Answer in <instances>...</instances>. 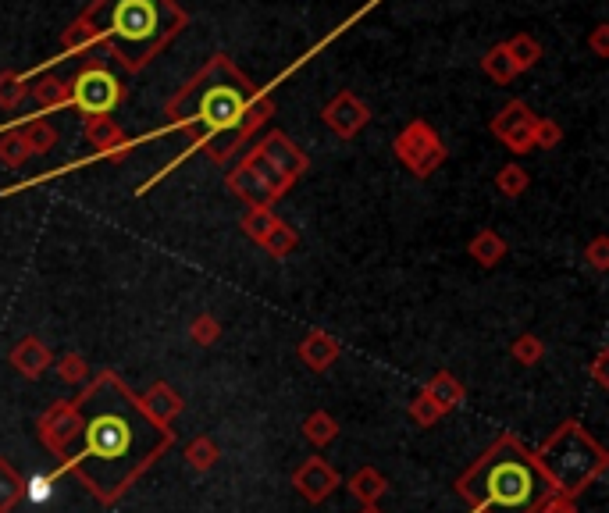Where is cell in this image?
<instances>
[{
    "label": "cell",
    "instance_id": "1f68e13d",
    "mask_svg": "<svg viewBox=\"0 0 609 513\" xmlns=\"http://www.w3.org/2000/svg\"><path fill=\"white\" fill-rule=\"evenodd\" d=\"M510 353H513V360H517V364L531 367V364H538V360L545 357V342L538 339V335L524 332V335H517V339L510 342Z\"/></svg>",
    "mask_w": 609,
    "mask_h": 513
},
{
    "label": "cell",
    "instance_id": "603a6c76",
    "mask_svg": "<svg viewBox=\"0 0 609 513\" xmlns=\"http://www.w3.org/2000/svg\"><path fill=\"white\" fill-rule=\"evenodd\" d=\"M296 246H300V232H296L289 221L278 218V225L268 232V239L260 243V250L268 253V257H275V261H285L289 253H296Z\"/></svg>",
    "mask_w": 609,
    "mask_h": 513
},
{
    "label": "cell",
    "instance_id": "9c48e42d",
    "mask_svg": "<svg viewBox=\"0 0 609 513\" xmlns=\"http://www.w3.org/2000/svg\"><path fill=\"white\" fill-rule=\"evenodd\" d=\"M535 118H538V114L531 111L524 100H506L503 111L492 118V125H488V129H492V136H496L499 143L510 150V154L520 157V154H531V150H535V143H531Z\"/></svg>",
    "mask_w": 609,
    "mask_h": 513
},
{
    "label": "cell",
    "instance_id": "f35d334b",
    "mask_svg": "<svg viewBox=\"0 0 609 513\" xmlns=\"http://www.w3.org/2000/svg\"><path fill=\"white\" fill-rule=\"evenodd\" d=\"M606 357H609V350H599V353H595V360H592V378H595V385H599V389H609Z\"/></svg>",
    "mask_w": 609,
    "mask_h": 513
},
{
    "label": "cell",
    "instance_id": "d6a6232c",
    "mask_svg": "<svg viewBox=\"0 0 609 513\" xmlns=\"http://www.w3.org/2000/svg\"><path fill=\"white\" fill-rule=\"evenodd\" d=\"M189 339H193L196 346H214V342H221V321L214 318V314H196V318L189 321Z\"/></svg>",
    "mask_w": 609,
    "mask_h": 513
},
{
    "label": "cell",
    "instance_id": "f546056e",
    "mask_svg": "<svg viewBox=\"0 0 609 513\" xmlns=\"http://www.w3.org/2000/svg\"><path fill=\"white\" fill-rule=\"evenodd\" d=\"M528 186H531L528 171L520 168L517 161L503 164V168L496 171V189L506 196V200H517V196H524V193H528Z\"/></svg>",
    "mask_w": 609,
    "mask_h": 513
},
{
    "label": "cell",
    "instance_id": "74e56055",
    "mask_svg": "<svg viewBox=\"0 0 609 513\" xmlns=\"http://www.w3.org/2000/svg\"><path fill=\"white\" fill-rule=\"evenodd\" d=\"M535 513H577V506H574V499H567V496H549Z\"/></svg>",
    "mask_w": 609,
    "mask_h": 513
},
{
    "label": "cell",
    "instance_id": "9a60e30c",
    "mask_svg": "<svg viewBox=\"0 0 609 513\" xmlns=\"http://www.w3.org/2000/svg\"><path fill=\"white\" fill-rule=\"evenodd\" d=\"M29 97L36 100V111H61V107H72V93H68V82L57 79V75L43 72L36 82H29Z\"/></svg>",
    "mask_w": 609,
    "mask_h": 513
},
{
    "label": "cell",
    "instance_id": "7a4b0ae2",
    "mask_svg": "<svg viewBox=\"0 0 609 513\" xmlns=\"http://www.w3.org/2000/svg\"><path fill=\"white\" fill-rule=\"evenodd\" d=\"M164 114H171V122L168 129L161 132H175V129L193 132V147L182 150V157H189L193 150H203L214 164H228L239 154V147H243L246 139L275 114V100L264 90H257L225 54H218L203 65V72H196L193 79L164 104ZM161 132H157V136H161ZM179 161H171L157 179H150L147 186H139V193H147L154 182H161Z\"/></svg>",
    "mask_w": 609,
    "mask_h": 513
},
{
    "label": "cell",
    "instance_id": "44dd1931",
    "mask_svg": "<svg viewBox=\"0 0 609 513\" xmlns=\"http://www.w3.org/2000/svg\"><path fill=\"white\" fill-rule=\"evenodd\" d=\"M303 439L310 442L314 449H325L339 439V421L325 410H314V414L303 417Z\"/></svg>",
    "mask_w": 609,
    "mask_h": 513
},
{
    "label": "cell",
    "instance_id": "4dcf8cb0",
    "mask_svg": "<svg viewBox=\"0 0 609 513\" xmlns=\"http://www.w3.org/2000/svg\"><path fill=\"white\" fill-rule=\"evenodd\" d=\"M406 414H410V421H414L417 428H435V424L446 417L439 407H435V399H428L424 392H417V396L406 403Z\"/></svg>",
    "mask_w": 609,
    "mask_h": 513
},
{
    "label": "cell",
    "instance_id": "30bf717a",
    "mask_svg": "<svg viewBox=\"0 0 609 513\" xmlns=\"http://www.w3.org/2000/svg\"><path fill=\"white\" fill-rule=\"evenodd\" d=\"M321 122H325L339 139H353L367 129V122H371V107H367L357 93L339 90L325 107H321Z\"/></svg>",
    "mask_w": 609,
    "mask_h": 513
},
{
    "label": "cell",
    "instance_id": "ab89813d",
    "mask_svg": "<svg viewBox=\"0 0 609 513\" xmlns=\"http://www.w3.org/2000/svg\"><path fill=\"white\" fill-rule=\"evenodd\" d=\"M357 513H385V510H382V506H378V503H374V506H360Z\"/></svg>",
    "mask_w": 609,
    "mask_h": 513
},
{
    "label": "cell",
    "instance_id": "8d00e7d4",
    "mask_svg": "<svg viewBox=\"0 0 609 513\" xmlns=\"http://www.w3.org/2000/svg\"><path fill=\"white\" fill-rule=\"evenodd\" d=\"M54 474H43V478H36L33 485H25V496L33 499V503H43V499L50 496V489H54Z\"/></svg>",
    "mask_w": 609,
    "mask_h": 513
},
{
    "label": "cell",
    "instance_id": "5bb4252c",
    "mask_svg": "<svg viewBox=\"0 0 609 513\" xmlns=\"http://www.w3.org/2000/svg\"><path fill=\"white\" fill-rule=\"evenodd\" d=\"M139 403H143V410H147L157 424H164V428H171V424L179 421L182 410H186V399L171 389L168 382H154L143 396H139Z\"/></svg>",
    "mask_w": 609,
    "mask_h": 513
},
{
    "label": "cell",
    "instance_id": "4316f807",
    "mask_svg": "<svg viewBox=\"0 0 609 513\" xmlns=\"http://www.w3.org/2000/svg\"><path fill=\"white\" fill-rule=\"evenodd\" d=\"M29 147H25V139H22V132H18V125L15 129H0V164L4 168H11V171H18L22 168L25 161H29Z\"/></svg>",
    "mask_w": 609,
    "mask_h": 513
},
{
    "label": "cell",
    "instance_id": "60d3db41",
    "mask_svg": "<svg viewBox=\"0 0 609 513\" xmlns=\"http://www.w3.org/2000/svg\"><path fill=\"white\" fill-rule=\"evenodd\" d=\"M471 513H474V510H471Z\"/></svg>",
    "mask_w": 609,
    "mask_h": 513
},
{
    "label": "cell",
    "instance_id": "ffe728a7",
    "mask_svg": "<svg viewBox=\"0 0 609 513\" xmlns=\"http://www.w3.org/2000/svg\"><path fill=\"white\" fill-rule=\"evenodd\" d=\"M481 72L496 82V86H506V82H513L520 75L517 65H513L510 50H506V43H496V47L485 50V57H481Z\"/></svg>",
    "mask_w": 609,
    "mask_h": 513
},
{
    "label": "cell",
    "instance_id": "e575fe53",
    "mask_svg": "<svg viewBox=\"0 0 609 513\" xmlns=\"http://www.w3.org/2000/svg\"><path fill=\"white\" fill-rule=\"evenodd\" d=\"M585 261L592 264L599 275H606L609 271V236H595L592 243L585 246Z\"/></svg>",
    "mask_w": 609,
    "mask_h": 513
},
{
    "label": "cell",
    "instance_id": "83f0119b",
    "mask_svg": "<svg viewBox=\"0 0 609 513\" xmlns=\"http://www.w3.org/2000/svg\"><path fill=\"white\" fill-rule=\"evenodd\" d=\"M221 460V449H218V442L211 439V435H196L193 442L186 446V464L193 467V471H211L214 464Z\"/></svg>",
    "mask_w": 609,
    "mask_h": 513
},
{
    "label": "cell",
    "instance_id": "e0dca14e",
    "mask_svg": "<svg viewBox=\"0 0 609 513\" xmlns=\"http://www.w3.org/2000/svg\"><path fill=\"white\" fill-rule=\"evenodd\" d=\"M421 392L428 399H435V407H439L442 414H449V410H456L463 403V385L453 371H435V375L421 385Z\"/></svg>",
    "mask_w": 609,
    "mask_h": 513
},
{
    "label": "cell",
    "instance_id": "4fadbf2b",
    "mask_svg": "<svg viewBox=\"0 0 609 513\" xmlns=\"http://www.w3.org/2000/svg\"><path fill=\"white\" fill-rule=\"evenodd\" d=\"M296 357H300L303 364L310 367V371L325 375L328 367H332L335 360L342 357V342L335 339V335L321 332V328H310V332L300 339V346H296Z\"/></svg>",
    "mask_w": 609,
    "mask_h": 513
},
{
    "label": "cell",
    "instance_id": "d590c367",
    "mask_svg": "<svg viewBox=\"0 0 609 513\" xmlns=\"http://www.w3.org/2000/svg\"><path fill=\"white\" fill-rule=\"evenodd\" d=\"M588 47H592L595 57H609V25L599 22L592 29V36H588Z\"/></svg>",
    "mask_w": 609,
    "mask_h": 513
},
{
    "label": "cell",
    "instance_id": "7402d4cb",
    "mask_svg": "<svg viewBox=\"0 0 609 513\" xmlns=\"http://www.w3.org/2000/svg\"><path fill=\"white\" fill-rule=\"evenodd\" d=\"M25 499V478L11 460L0 456V513H15V506Z\"/></svg>",
    "mask_w": 609,
    "mask_h": 513
},
{
    "label": "cell",
    "instance_id": "6da1fadb",
    "mask_svg": "<svg viewBox=\"0 0 609 513\" xmlns=\"http://www.w3.org/2000/svg\"><path fill=\"white\" fill-rule=\"evenodd\" d=\"M36 435L57 456L54 478L68 474L104 506L118 503L175 442L118 371H97L75 399L50 403Z\"/></svg>",
    "mask_w": 609,
    "mask_h": 513
},
{
    "label": "cell",
    "instance_id": "5b68a950",
    "mask_svg": "<svg viewBox=\"0 0 609 513\" xmlns=\"http://www.w3.org/2000/svg\"><path fill=\"white\" fill-rule=\"evenodd\" d=\"M310 168L307 154L296 147L285 132L271 129L250 147V154L225 175V186L232 196H239L246 207H271L296 186L303 171Z\"/></svg>",
    "mask_w": 609,
    "mask_h": 513
},
{
    "label": "cell",
    "instance_id": "52a82bcc",
    "mask_svg": "<svg viewBox=\"0 0 609 513\" xmlns=\"http://www.w3.org/2000/svg\"><path fill=\"white\" fill-rule=\"evenodd\" d=\"M68 93H72V107L82 118H107V114L118 111L125 100V86L118 82V75L100 65V61L82 68V72L68 82Z\"/></svg>",
    "mask_w": 609,
    "mask_h": 513
},
{
    "label": "cell",
    "instance_id": "d6986e66",
    "mask_svg": "<svg viewBox=\"0 0 609 513\" xmlns=\"http://www.w3.org/2000/svg\"><path fill=\"white\" fill-rule=\"evenodd\" d=\"M18 132H22V139H25V147H29V154H50V150L57 147V129L54 125L47 122V118H25L22 125H18Z\"/></svg>",
    "mask_w": 609,
    "mask_h": 513
},
{
    "label": "cell",
    "instance_id": "277c9868",
    "mask_svg": "<svg viewBox=\"0 0 609 513\" xmlns=\"http://www.w3.org/2000/svg\"><path fill=\"white\" fill-rule=\"evenodd\" d=\"M79 18L97 36V50L114 57L125 72H143L189 22L175 0H97Z\"/></svg>",
    "mask_w": 609,
    "mask_h": 513
},
{
    "label": "cell",
    "instance_id": "8fae6325",
    "mask_svg": "<svg viewBox=\"0 0 609 513\" xmlns=\"http://www.w3.org/2000/svg\"><path fill=\"white\" fill-rule=\"evenodd\" d=\"M339 485H342V474L328 464L325 456H307V460L293 471V489L314 506L325 503Z\"/></svg>",
    "mask_w": 609,
    "mask_h": 513
},
{
    "label": "cell",
    "instance_id": "7c38bea8",
    "mask_svg": "<svg viewBox=\"0 0 609 513\" xmlns=\"http://www.w3.org/2000/svg\"><path fill=\"white\" fill-rule=\"evenodd\" d=\"M8 364L15 367L22 378L36 382L43 371H50V367H54V350H50L43 339H36V335H25V339H18L15 346H11Z\"/></svg>",
    "mask_w": 609,
    "mask_h": 513
},
{
    "label": "cell",
    "instance_id": "f1b7e54d",
    "mask_svg": "<svg viewBox=\"0 0 609 513\" xmlns=\"http://www.w3.org/2000/svg\"><path fill=\"white\" fill-rule=\"evenodd\" d=\"M54 367H57V378H61L65 385H86L93 378L90 360L82 357V353H65V357H54Z\"/></svg>",
    "mask_w": 609,
    "mask_h": 513
},
{
    "label": "cell",
    "instance_id": "cb8c5ba5",
    "mask_svg": "<svg viewBox=\"0 0 609 513\" xmlns=\"http://www.w3.org/2000/svg\"><path fill=\"white\" fill-rule=\"evenodd\" d=\"M506 50H510L513 65H517V72H531V68L542 61V43L535 40L531 33H517L506 40Z\"/></svg>",
    "mask_w": 609,
    "mask_h": 513
},
{
    "label": "cell",
    "instance_id": "ba28073f",
    "mask_svg": "<svg viewBox=\"0 0 609 513\" xmlns=\"http://www.w3.org/2000/svg\"><path fill=\"white\" fill-rule=\"evenodd\" d=\"M392 154H396V161L403 164L410 175H417V179H428V175H435V171L446 164L449 150H446V143H442L439 132L431 129L424 118H414V122L406 125V129L396 136V143H392Z\"/></svg>",
    "mask_w": 609,
    "mask_h": 513
},
{
    "label": "cell",
    "instance_id": "d4e9b609",
    "mask_svg": "<svg viewBox=\"0 0 609 513\" xmlns=\"http://www.w3.org/2000/svg\"><path fill=\"white\" fill-rule=\"evenodd\" d=\"M29 97V75L25 72H0V111H18Z\"/></svg>",
    "mask_w": 609,
    "mask_h": 513
},
{
    "label": "cell",
    "instance_id": "2e32d148",
    "mask_svg": "<svg viewBox=\"0 0 609 513\" xmlns=\"http://www.w3.org/2000/svg\"><path fill=\"white\" fill-rule=\"evenodd\" d=\"M346 492H350L360 506H374V503H382V496L389 492V478H385L378 467L367 464V467H360L350 481H346Z\"/></svg>",
    "mask_w": 609,
    "mask_h": 513
},
{
    "label": "cell",
    "instance_id": "836d02e7",
    "mask_svg": "<svg viewBox=\"0 0 609 513\" xmlns=\"http://www.w3.org/2000/svg\"><path fill=\"white\" fill-rule=\"evenodd\" d=\"M531 143L538 150H553L563 143V129L553 122V118H535V129H531Z\"/></svg>",
    "mask_w": 609,
    "mask_h": 513
},
{
    "label": "cell",
    "instance_id": "ac0fdd59",
    "mask_svg": "<svg viewBox=\"0 0 609 513\" xmlns=\"http://www.w3.org/2000/svg\"><path fill=\"white\" fill-rule=\"evenodd\" d=\"M467 253H471L481 268H496L506 253H510V246H506V239L499 236L496 228H478L471 236V243H467Z\"/></svg>",
    "mask_w": 609,
    "mask_h": 513
},
{
    "label": "cell",
    "instance_id": "8992f818",
    "mask_svg": "<svg viewBox=\"0 0 609 513\" xmlns=\"http://www.w3.org/2000/svg\"><path fill=\"white\" fill-rule=\"evenodd\" d=\"M542 467V474L549 478L556 496L577 499L588 485L602 478L609 471V453L595 442V435L588 432L581 421H563L549 439L538 449H531Z\"/></svg>",
    "mask_w": 609,
    "mask_h": 513
},
{
    "label": "cell",
    "instance_id": "3957f363",
    "mask_svg": "<svg viewBox=\"0 0 609 513\" xmlns=\"http://www.w3.org/2000/svg\"><path fill=\"white\" fill-rule=\"evenodd\" d=\"M456 496L474 513H535L556 492L524 439L503 432L456 478Z\"/></svg>",
    "mask_w": 609,
    "mask_h": 513
},
{
    "label": "cell",
    "instance_id": "484cf974",
    "mask_svg": "<svg viewBox=\"0 0 609 513\" xmlns=\"http://www.w3.org/2000/svg\"><path fill=\"white\" fill-rule=\"evenodd\" d=\"M278 225V214L271 211V207H246L243 211V221H239V228L246 232V239H253V243H264L268 239V232Z\"/></svg>",
    "mask_w": 609,
    "mask_h": 513
}]
</instances>
